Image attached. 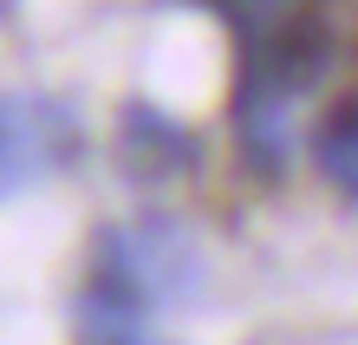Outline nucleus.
Instances as JSON below:
<instances>
[{
    "label": "nucleus",
    "instance_id": "7ed1b4c3",
    "mask_svg": "<svg viewBox=\"0 0 358 345\" xmlns=\"http://www.w3.org/2000/svg\"><path fill=\"white\" fill-rule=\"evenodd\" d=\"M313 163H320V176L332 189L358 196V92H345L320 118V131H313Z\"/></svg>",
    "mask_w": 358,
    "mask_h": 345
},
{
    "label": "nucleus",
    "instance_id": "f03ea898",
    "mask_svg": "<svg viewBox=\"0 0 358 345\" xmlns=\"http://www.w3.org/2000/svg\"><path fill=\"white\" fill-rule=\"evenodd\" d=\"M78 345H157L150 339V313L117 287H92L78 293Z\"/></svg>",
    "mask_w": 358,
    "mask_h": 345
},
{
    "label": "nucleus",
    "instance_id": "f257e3e1",
    "mask_svg": "<svg viewBox=\"0 0 358 345\" xmlns=\"http://www.w3.org/2000/svg\"><path fill=\"white\" fill-rule=\"evenodd\" d=\"M85 131H78V111L66 98H46V92H7L0 98V196L27 189L39 176H59Z\"/></svg>",
    "mask_w": 358,
    "mask_h": 345
}]
</instances>
